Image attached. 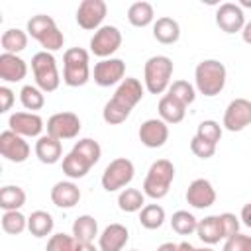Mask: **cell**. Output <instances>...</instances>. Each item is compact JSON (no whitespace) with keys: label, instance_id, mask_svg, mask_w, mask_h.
<instances>
[{"label":"cell","instance_id":"cell-12","mask_svg":"<svg viewBox=\"0 0 251 251\" xmlns=\"http://www.w3.org/2000/svg\"><path fill=\"white\" fill-rule=\"evenodd\" d=\"M251 126V100L235 98L224 112V127L227 131H241Z\"/></svg>","mask_w":251,"mask_h":251},{"label":"cell","instance_id":"cell-10","mask_svg":"<svg viewBox=\"0 0 251 251\" xmlns=\"http://www.w3.org/2000/svg\"><path fill=\"white\" fill-rule=\"evenodd\" d=\"M47 135L63 141V139H75L80 131V120L73 112H57L47 120Z\"/></svg>","mask_w":251,"mask_h":251},{"label":"cell","instance_id":"cell-8","mask_svg":"<svg viewBox=\"0 0 251 251\" xmlns=\"http://www.w3.org/2000/svg\"><path fill=\"white\" fill-rule=\"evenodd\" d=\"M133 163L126 157H118L110 161V165L102 173V188L106 192H116L124 186H127L133 180Z\"/></svg>","mask_w":251,"mask_h":251},{"label":"cell","instance_id":"cell-33","mask_svg":"<svg viewBox=\"0 0 251 251\" xmlns=\"http://www.w3.org/2000/svg\"><path fill=\"white\" fill-rule=\"evenodd\" d=\"M165 222V210L159 204H147L139 212V224L145 229H157Z\"/></svg>","mask_w":251,"mask_h":251},{"label":"cell","instance_id":"cell-17","mask_svg":"<svg viewBox=\"0 0 251 251\" xmlns=\"http://www.w3.org/2000/svg\"><path fill=\"white\" fill-rule=\"evenodd\" d=\"M216 24H218V27L222 31L235 33V31H241L243 29V25H245V14H243V10H241L239 4L226 2L216 12Z\"/></svg>","mask_w":251,"mask_h":251},{"label":"cell","instance_id":"cell-16","mask_svg":"<svg viewBox=\"0 0 251 251\" xmlns=\"http://www.w3.org/2000/svg\"><path fill=\"white\" fill-rule=\"evenodd\" d=\"M169 139V126L159 118H151V120H145L141 126H139V141L149 147V149H157V147H163Z\"/></svg>","mask_w":251,"mask_h":251},{"label":"cell","instance_id":"cell-11","mask_svg":"<svg viewBox=\"0 0 251 251\" xmlns=\"http://www.w3.org/2000/svg\"><path fill=\"white\" fill-rule=\"evenodd\" d=\"M108 6L104 0H82L76 8V24L82 29H100L106 18Z\"/></svg>","mask_w":251,"mask_h":251},{"label":"cell","instance_id":"cell-2","mask_svg":"<svg viewBox=\"0 0 251 251\" xmlns=\"http://www.w3.org/2000/svg\"><path fill=\"white\" fill-rule=\"evenodd\" d=\"M226 76H227L226 67L218 59H204L196 65V71H194L196 88L204 96L220 94L226 86Z\"/></svg>","mask_w":251,"mask_h":251},{"label":"cell","instance_id":"cell-1","mask_svg":"<svg viewBox=\"0 0 251 251\" xmlns=\"http://www.w3.org/2000/svg\"><path fill=\"white\" fill-rule=\"evenodd\" d=\"M143 98V86L137 78H124L120 82V86L116 88L114 96L106 102L104 110H102V118L106 124L110 126H118L122 122H126L133 110V106Z\"/></svg>","mask_w":251,"mask_h":251},{"label":"cell","instance_id":"cell-5","mask_svg":"<svg viewBox=\"0 0 251 251\" xmlns=\"http://www.w3.org/2000/svg\"><path fill=\"white\" fill-rule=\"evenodd\" d=\"M90 78L88 51L82 47H71L63 55V80L67 86H84Z\"/></svg>","mask_w":251,"mask_h":251},{"label":"cell","instance_id":"cell-42","mask_svg":"<svg viewBox=\"0 0 251 251\" xmlns=\"http://www.w3.org/2000/svg\"><path fill=\"white\" fill-rule=\"evenodd\" d=\"M220 220H222V227H224V239H229L235 233H239V220L235 214L224 212V214H220Z\"/></svg>","mask_w":251,"mask_h":251},{"label":"cell","instance_id":"cell-20","mask_svg":"<svg viewBox=\"0 0 251 251\" xmlns=\"http://www.w3.org/2000/svg\"><path fill=\"white\" fill-rule=\"evenodd\" d=\"M27 75V65L22 57L12 53L0 55V78L6 82H20Z\"/></svg>","mask_w":251,"mask_h":251},{"label":"cell","instance_id":"cell-39","mask_svg":"<svg viewBox=\"0 0 251 251\" xmlns=\"http://www.w3.org/2000/svg\"><path fill=\"white\" fill-rule=\"evenodd\" d=\"M169 94L175 96L176 100H180L184 106L192 104L194 98H196V92H194V86L186 80H175L171 86H169Z\"/></svg>","mask_w":251,"mask_h":251},{"label":"cell","instance_id":"cell-27","mask_svg":"<svg viewBox=\"0 0 251 251\" xmlns=\"http://www.w3.org/2000/svg\"><path fill=\"white\" fill-rule=\"evenodd\" d=\"M92 169V165L76 151L71 149V153H67L63 157V173L69 176V178H82L86 176V173Z\"/></svg>","mask_w":251,"mask_h":251},{"label":"cell","instance_id":"cell-45","mask_svg":"<svg viewBox=\"0 0 251 251\" xmlns=\"http://www.w3.org/2000/svg\"><path fill=\"white\" fill-rule=\"evenodd\" d=\"M241 222H243L247 227H251V202L241 208Z\"/></svg>","mask_w":251,"mask_h":251},{"label":"cell","instance_id":"cell-13","mask_svg":"<svg viewBox=\"0 0 251 251\" xmlns=\"http://www.w3.org/2000/svg\"><path fill=\"white\" fill-rule=\"evenodd\" d=\"M8 126L14 133L22 137H41V131L45 127L41 116L33 112H14L8 120Z\"/></svg>","mask_w":251,"mask_h":251},{"label":"cell","instance_id":"cell-51","mask_svg":"<svg viewBox=\"0 0 251 251\" xmlns=\"http://www.w3.org/2000/svg\"><path fill=\"white\" fill-rule=\"evenodd\" d=\"M131 251H137V249H131Z\"/></svg>","mask_w":251,"mask_h":251},{"label":"cell","instance_id":"cell-36","mask_svg":"<svg viewBox=\"0 0 251 251\" xmlns=\"http://www.w3.org/2000/svg\"><path fill=\"white\" fill-rule=\"evenodd\" d=\"M27 227V218L20 210H10L2 214V229L10 235H20Z\"/></svg>","mask_w":251,"mask_h":251},{"label":"cell","instance_id":"cell-7","mask_svg":"<svg viewBox=\"0 0 251 251\" xmlns=\"http://www.w3.org/2000/svg\"><path fill=\"white\" fill-rule=\"evenodd\" d=\"M31 71H33V78L37 88H41L43 92H55L61 84V76L57 71V61L53 57V53L49 51H39L31 57Z\"/></svg>","mask_w":251,"mask_h":251},{"label":"cell","instance_id":"cell-48","mask_svg":"<svg viewBox=\"0 0 251 251\" xmlns=\"http://www.w3.org/2000/svg\"><path fill=\"white\" fill-rule=\"evenodd\" d=\"M75 251H100V249H96L92 243H76Z\"/></svg>","mask_w":251,"mask_h":251},{"label":"cell","instance_id":"cell-50","mask_svg":"<svg viewBox=\"0 0 251 251\" xmlns=\"http://www.w3.org/2000/svg\"><path fill=\"white\" fill-rule=\"evenodd\" d=\"M241 6H247V8H251V0H241Z\"/></svg>","mask_w":251,"mask_h":251},{"label":"cell","instance_id":"cell-30","mask_svg":"<svg viewBox=\"0 0 251 251\" xmlns=\"http://www.w3.org/2000/svg\"><path fill=\"white\" fill-rule=\"evenodd\" d=\"M25 204V192L24 188L16 186V184H6L0 190V208L4 212L10 210H20Z\"/></svg>","mask_w":251,"mask_h":251},{"label":"cell","instance_id":"cell-38","mask_svg":"<svg viewBox=\"0 0 251 251\" xmlns=\"http://www.w3.org/2000/svg\"><path fill=\"white\" fill-rule=\"evenodd\" d=\"M196 137L202 139V141H208V143L216 145L222 139V126L216 120H204V122L198 124Z\"/></svg>","mask_w":251,"mask_h":251},{"label":"cell","instance_id":"cell-14","mask_svg":"<svg viewBox=\"0 0 251 251\" xmlns=\"http://www.w3.org/2000/svg\"><path fill=\"white\" fill-rule=\"evenodd\" d=\"M0 153L12 163H24L29 157V145L22 135L6 129L0 133Z\"/></svg>","mask_w":251,"mask_h":251},{"label":"cell","instance_id":"cell-9","mask_svg":"<svg viewBox=\"0 0 251 251\" xmlns=\"http://www.w3.org/2000/svg\"><path fill=\"white\" fill-rule=\"evenodd\" d=\"M122 45V31L116 25H102L100 29L94 31L90 39V51L100 57L108 59L112 53H116Z\"/></svg>","mask_w":251,"mask_h":251},{"label":"cell","instance_id":"cell-19","mask_svg":"<svg viewBox=\"0 0 251 251\" xmlns=\"http://www.w3.org/2000/svg\"><path fill=\"white\" fill-rule=\"evenodd\" d=\"M129 239V231L122 224H110L104 227V231L98 237V249L100 251H122Z\"/></svg>","mask_w":251,"mask_h":251},{"label":"cell","instance_id":"cell-3","mask_svg":"<svg viewBox=\"0 0 251 251\" xmlns=\"http://www.w3.org/2000/svg\"><path fill=\"white\" fill-rule=\"evenodd\" d=\"M175 178V167L169 159H157L149 171H147V176L143 180V194L153 198V200H159V198H165L169 194V188H171V182Z\"/></svg>","mask_w":251,"mask_h":251},{"label":"cell","instance_id":"cell-46","mask_svg":"<svg viewBox=\"0 0 251 251\" xmlns=\"http://www.w3.org/2000/svg\"><path fill=\"white\" fill-rule=\"evenodd\" d=\"M178 251H214V249H210V247H194L188 241H182V243H178Z\"/></svg>","mask_w":251,"mask_h":251},{"label":"cell","instance_id":"cell-15","mask_svg":"<svg viewBox=\"0 0 251 251\" xmlns=\"http://www.w3.org/2000/svg\"><path fill=\"white\" fill-rule=\"evenodd\" d=\"M126 75V63L122 59H102L94 65V82L98 86H112L116 82H122Z\"/></svg>","mask_w":251,"mask_h":251},{"label":"cell","instance_id":"cell-22","mask_svg":"<svg viewBox=\"0 0 251 251\" xmlns=\"http://www.w3.org/2000/svg\"><path fill=\"white\" fill-rule=\"evenodd\" d=\"M153 37L163 45H173L180 37V25L176 20L163 16L153 24Z\"/></svg>","mask_w":251,"mask_h":251},{"label":"cell","instance_id":"cell-37","mask_svg":"<svg viewBox=\"0 0 251 251\" xmlns=\"http://www.w3.org/2000/svg\"><path fill=\"white\" fill-rule=\"evenodd\" d=\"M73 151H76V153H80L92 167L100 161V155H102V149H100V145H98V141H94V139H90V137H84V139H78L76 143H75V147H73Z\"/></svg>","mask_w":251,"mask_h":251},{"label":"cell","instance_id":"cell-41","mask_svg":"<svg viewBox=\"0 0 251 251\" xmlns=\"http://www.w3.org/2000/svg\"><path fill=\"white\" fill-rule=\"evenodd\" d=\"M222 251H251V235L235 233L233 237L226 239Z\"/></svg>","mask_w":251,"mask_h":251},{"label":"cell","instance_id":"cell-32","mask_svg":"<svg viewBox=\"0 0 251 251\" xmlns=\"http://www.w3.org/2000/svg\"><path fill=\"white\" fill-rule=\"evenodd\" d=\"M143 204H145V194L141 190H137V188H124L120 192V196H118L120 210L122 212H127V214L139 212L143 208Z\"/></svg>","mask_w":251,"mask_h":251},{"label":"cell","instance_id":"cell-34","mask_svg":"<svg viewBox=\"0 0 251 251\" xmlns=\"http://www.w3.org/2000/svg\"><path fill=\"white\" fill-rule=\"evenodd\" d=\"M171 227H173L178 235H190V233L196 231V227H198V220H196L190 212H186V210H178V212H175L173 218H171Z\"/></svg>","mask_w":251,"mask_h":251},{"label":"cell","instance_id":"cell-6","mask_svg":"<svg viewBox=\"0 0 251 251\" xmlns=\"http://www.w3.org/2000/svg\"><path fill=\"white\" fill-rule=\"evenodd\" d=\"M171 75H173V61L167 55L149 57L143 67V78H145L147 92L163 94L171 86Z\"/></svg>","mask_w":251,"mask_h":251},{"label":"cell","instance_id":"cell-35","mask_svg":"<svg viewBox=\"0 0 251 251\" xmlns=\"http://www.w3.org/2000/svg\"><path fill=\"white\" fill-rule=\"evenodd\" d=\"M20 102L25 110H41L43 104H45V94L41 88L37 86H31V84H25L22 90H20Z\"/></svg>","mask_w":251,"mask_h":251},{"label":"cell","instance_id":"cell-21","mask_svg":"<svg viewBox=\"0 0 251 251\" xmlns=\"http://www.w3.org/2000/svg\"><path fill=\"white\" fill-rule=\"evenodd\" d=\"M51 200L59 208H73L80 200V190L71 180H61L51 188Z\"/></svg>","mask_w":251,"mask_h":251},{"label":"cell","instance_id":"cell-44","mask_svg":"<svg viewBox=\"0 0 251 251\" xmlns=\"http://www.w3.org/2000/svg\"><path fill=\"white\" fill-rule=\"evenodd\" d=\"M14 104V92L8 86H0V112H8Z\"/></svg>","mask_w":251,"mask_h":251},{"label":"cell","instance_id":"cell-31","mask_svg":"<svg viewBox=\"0 0 251 251\" xmlns=\"http://www.w3.org/2000/svg\"><path fill=\"white\" fill-rule=\"evenodd\" d=\"M155 18V12H153V6L149 2H133L129 8H127V20L131 25L135 27H145L153 22Z\"/></svg>","mask_w":251,"mask_h":251},{"label":"cell","instance_id":"cell-26","mask_svg":"<svg viewBox=\"0 0 251 251\" xmlns=\"http://www.w3.org/2000/svg\"><path fill=\"white\" fill-rule=\"evenodd\" d=\"M98 235V222L84 214V216H78L73 224V237L76 243H92L94 237Z\"/></svg>","mask_w":251,"mask_h":251},{"label":"cell","instance_id":"cell-43","mask_svg":"<svg viewBox=\"0 0 251 251\" xmlns=\"http://www.w3.org/2000/svg\"><path fill=\"white\" fill-rule=\"evenodd\" d=\"M190 151H192L196 157H200V159H210V157L216 153V145H212V143H208V141H202V139H198V137L194 135L192 141H190Z\"/></svg>","mask_w":251,"mask_h":251},{"label":"cell","instance_id":"cell-47","mask_svg":"<svg viewBox=\"0 0 251 251\" xmlns=\"http://www.w3.org/2000/svg\"><path fill=\"white\" fill-rule=\"evenodd\" d=\"M241 37H243L245 43L251 45V22H247V24L243 25V29H241Z\"/></svg>","mask_w":251,"mask_h":251},{"label":"cell","instance_id":"cell-24","mask_svg":"<svg viewBox=\"0 0 251 251\" xmlns=\"http://www.w3.org/2000/svg\"><path fill=\"white\" fill-rule=\"evenodd\" d=\"M196 233H198L200 241H204L208 245L220 243V239H224V227H222L220 216H206L204 220H198Z\"/></svg>","mask_w":251,"mask_h":251},{"label":"cell","instance_id":"cell-25","mask_svg":"<svg viewBox=\"0 0 251 251\" xmlns=\"http://www.w3.org/2000/svg\"><path fill=\"white\" fill-rule=\"evenodd\" d=\"M184 114H186V106L175 96L165 94L159 100V116L165 124H178L184 120Z\"/></svg>","mask_w":251,"mask_h":251},{"label":"cell","instance_id":"cell-40","mask_svg":"<svg viewBox=\"0 0 251 251\" xmlns=\"http://www.w3.org/2000/svg\"><path fill=\"white\" fill-rule=\"evenodd\" d=\"M75 245H76L75 237L67 233H55L49 237L45 251H75Z\"/></svg>","mask_w":251,"mask_h":251},{"label":"cell","instance_id":"cell-28","mask_svg":"<svg viewBox=\"0 0 251 251\" xmlns=\"http://www.w3.org/2000/svg\"><path fill=\"white\" fill-rule=\"evenodd\" d=\"M53 226H55L53 216H51L49 212H45V210H35V212H31L29 218H27V229H29V233L35 235V237H45V235H49V233L53 231Z\"/></svg>","mask_w":251,"mask_h":251},{"label":"cell","instance_id":"cell-49","mask_svg":"<svg viewBox=\"0 0 251 251\" xmlns=\"http://www.w3.org/2000/svg\"><path fill=\"white\" fill-rule=\"evenodd\" d=\"M157 251H178V245H176V243L167 241V243H161V245L157 247Z\"/></svg>","mask_w":251,"mask_h":251},{"label":"cell","instance_id":"cell-18","mask_svg":"<svg viewBox=\"0 0 251 251\" xmlns=\"http://www.w3.org/2000/svg\"><path fill=\"white\" fill-rule=\"evenodd\" d=\"M186 202L192 208H198V210L210 208L216 202V190H214L212 182L208 178H196V180H192L188 184V190H186Z\"/></svg>","mask_w":251,"mask_h":251},{"label":"cell","instance_id":"cell-29","mask_svg":"<svg viewBox=\"0 0 251 251\" xmlns=\"http://www.w3.org/2000/svg\"><path fill=\"white\" fill-rule=\"evenodd\" d=\"M0 43H2L4 53L18 55L20 51H24L27 47V33L22 31V29H18V27H10V29H6L2 33Z\"/></svg>","mask_w":251,"mask_h":251},{"label":"cell","instance_id":"cell-4","mask_svg":"<svg viewBox=\"0 0 251 251\" xmlns=\"http://www.w3.org/2000/svg\"><path fill=\"white\" fill-rule=\"evenodd\" d=\"M27 33L41 43L43 51H49V53L59 51L65 43L63 31L57 27L55 20L51 16H45V14L31 16V20L27 22Z\"/></svg>","mask_w":251,"mask_h":251},{"label":"cell","instance_id":"cell-23","mask_svg":"<svg viewBox=\"0 0 251 251\" xmlns=\"http://www.w3.org/2000/svg\"><path fill=\"white\" fill-rule=\"evenodd\" d=\"M35 155L41 163L45 165H53L61 159L63 155V145L59 139L51 137V135H41L37 141H35Z\"/></svg>","mask_w":251,"mask_h":251}]
</instances>
